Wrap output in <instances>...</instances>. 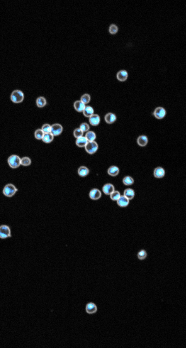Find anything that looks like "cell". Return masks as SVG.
I'll return each mask as SVG.
<instances>
[{"instance_id": "obj_30", "label": "cell", "mask_w": 186, "mask_h": 348, "mask_svg": "<svg viewBox=\"0 0 186 348\" xmlns=\"http://www.w3.org/2000/svg\"><path fill=\"white\" fill-rule=\"evenodd\" d=\"M121 196V193L118 191H114L111 195H110L111 199L113 201L118 200Z\"/></svg>"}, {"instance_id": "obj_20", "label": "cell", "mask_w": 186, "mask_h": 348, "mask_svg": "<svg viewBox=\"0 0 186 348\" xmlns=\"http://www.w3.org/2000/svg\"><path fill=\"white\" fill-rule=\"evenodd\" d=\"M82 112L85 116L89 118L93 115L94 113V110L93 107L90 106H86Z\"/></svg>"}, {"instance_id": "obj_4", "label": "cell", "mask_w": 186, "mask_h": 348, "mask_svg": "<svg viewBox=\"0 0 186 348\" xmlns=\"http://www.w3.org/2000/svg\"><path fill=\"white\" fill-rule=\"evenodd\" d=\"M11 237V230L10 227L6 225L0 226V238L5 239Z\"/></svg>"}, {"instance_id": "obj_11", "label": "cell", "mask_w": 186, "mask_h": 348, "mask_svg": "<svg viewBox=\"0 0 186 348\" xmlns=\"http://www.w3.org/2000/svg\"><path fill=\"white\" fill-rule=\"evenodd\" d=\"M89 121L90 124L92 126H98L100 122V117L98 114H93L89 117Z\"/></svg>"}, {"instance_id": "obj_18", "label": "cell", "mask_w": 186, "mask_h": 348, "mask_svg": "<svg viewBox=\"0 0 186 348\" xmlns=\"http://www.w3.org/2000/svg\"><path fill=\"white\" fill-rule=\"evenodd\" d=\"M120 172L119 168L116 166H112L108 168L107 173L109 175L115 177L118 175Z\"/></svg>"}, {"instance_id": "obj_3", "label": "cell", "mask_w": 186, "mask_h": 348, "mask_svg": "<svg viewBox=\"0 0 186 348\" xmlns=\"http://www.w3.org/2000/svg\"><path fill=\"white\" fill-rule=\"evenodd\" d=\"M21 158L18 155H12L9 157L8 163L10 166L13 168H16L21 164Z\"/></svg>"}, {"instance_id": "obj_17", "label": "cell", "mask_w": 186, "mask_h": 348, "mask_svg": "<svg viewBox=\"0 0 186 348\" xmlns=\"http://www.w3.org/2000/svg\"><path fill=\"white\" fill-rule=\"evenodd\" d=\"M86 106L85 104L80 100L76 101L74 104L75 109L78 112H82Z\"/></svg>"}, {"instance_id": "obj_5", "label": "cell", "mask_w": 186, "mask_h": 348, "mask_svg": "<svg viewBox=\"0 0 186 348\" xmlns=\"http://www.w3.org/2000/svg\"><path fill=\"white\" fill-rule=\"evenodd\" d=\"M84 148L87 153L90 155H93L97 151L99 146L97 143L93 141L88 142Z\"/></svg>"}, {"instance_id": "obj_35", "label": "cell", "mask_w": 186, "mask_h": 348, "mask_svg": "<svg viewBox=\"0 0 186 348\" xmlns=\"http://www.w3.org/2000/svg\"><path fill=\"white\" fill-rule=\"evenodd\" d=\"M118 27L115 24H112L110 26L109 29V31L110 33L112 34H115L117 33L118 31Z\"/></svg>"}, {"instance_id": "obj_9", "label": "cell", "mask_w": 186, "mask_h": 348, "mask_svg": "<svg viewBox=\"0 0 186 348\" xmlns=\"http://www.w3.org/2000/svg\"><path fill=\"white\" fill-rule=\"evenodd\" d=\"M86 312L89 315H93L97 311V307L95 303L90 302L88 303L86 307Z\"/></svg>"}, {"instance_id": "obj_7", "label": "cell", "mask_w": 186, "mask_h": 348, "mask_svg": "<svg viewBox=\"0 0 186 348\" xmlns=\"http://www.w3.org/2000/svg\"><path fill=\"white\" fill-rule=\"evenodd\" d=\"M63 127L61 124L56 123L51 125V133L54 136H59L62 133Z\"/></svg>"}, {"instance_id": "obj_1", "label": "cell", "mask_w": 186, "mask_h": 348, "mask_svg": "<svg viewBox=\"0 0 186 348\" xmlns=\"http://www.w3.org/2000/svg\"><path fill=\"white\" fill-rule=\"evenodd\" d=\"M10 99L14 103H20L24 99V93L20 90H14L11 93Z\"/></svg>"}, {"instance_id": "obj_21", "label": "cell", "mask_w": 186, "mask_h": 348, "mask_svg": "<svg viewBox=\"0 0 186 348\" xmlns=\"http://www.w3.org/2000/svg\"><path fill=\"white\" fill-rule=\"evenodd\" d=\"M78 173L79 175L82 177H86L89 173V170L87 167L82 166H80L78 170Z\"/></svg>"}, {"instance_id": "obj_12", "label": "cell", "mask_w": 186, "mask_h": 348, "mask_svg": "<svg viewBox=\"0 0 186 348\" xmlns=\"http://www.w3.org/2000/svg\"><path fill=\"white\" fill-rule=\"evenodd\" d=\"M117 201L118 206L121 207H126L128 206L130 203L129 200L127 199L124 195L120 196L119 199Z\"/></svg>"}, {"instance_id": "obj_22", "label": "cell", "mask_w": 186, "mask_h": 348, "mask_svg": "<svg viewBox=\"0 0 186 348\" xmlns=\"http://www.w3.org/2000/svg\"><path fill=\"white\" fill-rule=\"evenodd\" d=\"M124 195L127 199L132 200L135 196V192L134 190L131 189H127L124 191Z\"/></svg>"}, {"instance_id": "obj_23", "label": "cell", "mask_w": 186, "mask_h": 348, "mask_svg": "<svg viewBox=\"0 0 186 348\" xmlns=\"http://www.w3.org/2000/svg\"><path fill=\"white\" fill-rule=\"evenodd\" d=\"M36 104L37 106L39 108H42L45 107L47 104V100L46 98L42 96L39 97L36 100Z\"/></svg>"}, {"instance_id": "obj_25", "label": "cell", "mask_w": 186, "mask_h": 348, "mask_svg": "<svg viewBox=\"0 0 186 348\" xmlns=\"http://www.w3.org/2000/svg\"><path fill=\"white\" fill-rule=\"evenodd\" d=\"M85 136L88 142L93 141H95L96 138V134L93 131L87 132Z\"/></svg>"}, {"instance_id": "obj_29", "label": "cell", "mask_w": 186, "mask_h": 348, "mask_svg": "<svg viewBox=\"0 0 186 348\" xmlns=\"http://www.w3.org/2000/svg\"><path fill=\"white\" fill-rule=\"evenodd\" d=\"M44 135V133L42 131L41 129H38L35 132V137L38 140L42 139Z\"/></svg>"}, {"instance_id": "obj_19", "label": "cell", "mask_w": 186, "mask_h": 348, "mask_svg": "<svg viewBox=\"0 0 186 348\" xmlns=\"http://www.w3.org/2000/svg\"><path fill=\"white\" fill-rule=\"evenodd\" d=\"M88 141L86 139L85 136H82L77 139L76 141V144L77 146L79 148L85 147L88 143Z\"/></svg>"}, {"instance_id": "obj_27", "label": "cell", "mask_w": 186, "mask_h": 348, "mask_svg": "<svg viewBox=\"0 0 186 348\" xmlns=\"http://www.w3.org/2000/svg\"><path fill=\"white\" fill-rule=\"evenodd\" d=\"M90 95L88 93L84 94V95H82L81 98H80V101L85 105L88 104L90 102Z\"/></svg>"}, {"instance_id": "obj_32", "label": "cell", "mask_w": 186, "mask_h": 348, "mask_svg": "<svg viewBox=\"0 0 186 348\" xmlns=\"http://www.w3.org/2000/svg\"><path fill=\"white\" fill-rule=\"evenodd\" d=\"M83 133H84V132L79 128L75 129L74 132H73V134H74V137L77 139L83 136Z\"/></svg>"}, {"instance_id": "obj_14", "label": "cell", "mask_w": 186, "mask_h": 348, "mask_svg": "<svg viewBox=\"0 0 186 348\" xmlns=\"http://www.w3.org/2000/svg\"><path fill=\"white\" fill-rule=\"evenodd\" d=\"M102 189L105 195H110L115 191V187L111 183H107L104 185Z\"/></svg>"}, {"instance_id": "obj_6", "label": "cell", "mask_w": 186, "mask_h": 348, "mask_svg": "<svg viewBox=\"0 0 186 348\" xmlns=\"http://www.w3.org/2000/svg\"><path fill=\"white\" fill-rule=\"evenodd\" d=\"M166 111L165 109L163 107L159 106L155 109L153 113V115L157 119L161 120L166 116Z\"/></svg>"}, {"instance_id": "obj_2", "label": "cell", "mask_w": 186, "mask_h": 348, "mask_svg": "<svg viewBox=\"0 0 186 348\" xmlns=\"http://www.w3.org/2000/svg\"><path fill=\"white\" fill-rule=\"evenodd\" d=\"M17 190H18L14 184L9 183L5 186L3 192L6 196L11 197L15 194Z\"/></svg>"}, {"instance_id": "obj_8", "label": "cell", "mask_w": 186, "mask_h": 348, "mask_svg": "<svg viewBox=\"0 0 186 348\" xmlns=\"http://www.w3.org/2000/svg\"><path fill=\"white\" fill-rule=\"evenodd\" d=\"M89 195L91 199L97 200L101 197L102 192L98 189H93L90 191Z\"/></svg>"}, {"instance_id": "obj_31", "label": "cell", "mask_w": 186, "mask_h": 348, "mask_svg": "<svg viewBox=\"0 0 186 348\" xmlns=\"http://www.w3.org/2000/svg\"><path fill=\"white\" fill-rule=\"evenodd\" d=\"M137 255L139 259L142 260L146 259L147 257V252L144 249H142L138 252Z\"/></svg>"}, {"instance_id": "obj_13", "label": "cell", "mask_w": 186, "mask_h": 348, "mask_svg": "<svg viewBox=\"0 0 186 348\" xmlns=\"http://www.w3.org/2000/svg\"><path fill=\"white\" fill-rule=\"evenodd\" d=\"M117 119L116 116L115 114L112 113H108L105 115L104 120L108 124H112L116 121Z\"/></svg>"}, {"instance_id": "obj_26", "label": "cell", "mask_w": 186, "mask_h": 348, "mask_svg": "<svg viewBox=\"0 0 186 348\" xmlns=\"http://www.w3.org/2000/svg\"><path fill=\"white\" fill-rule=\"evenodd\" d=\"M123 183L126 186H130L134 184V179L129 176H126L123 180Z\"/></svg>"}, {"instance_id": "obj_10", "label": "cell", "mask_w": 186, "mask_h": 348, "mask_svg": "<svg viewBox=\"0 0 186 348\" xmlns=\"http://www.w3.org/2000/svg\"><path fill=\"white\" fill-rule=\"evenodd\" d=\"M165 172L164 169L161 167H158L155 168L153 172V175L157 178H162L164 177Z\"/></svg>"}, {"instance_id": "obj_33", "label": "cell", "mask_w": 186, "mask_h": 348, "mask_svg": "<svg viewBox=\"0 0 186 348\" xmlns=\"http://www.w3.org/2000/svg\"><path fill=\"white\" fill-rule=\"evenodd\" d=\"M41 129L44 134L50 133L51 125L48 124H45L42 126Z\"/></svg>"}, {"instance_id": "obj_24", "label": "cell", "mask_w": 186, "mask_h": 348, "mask_svg": "<svg viewBox=\"0 0 186 348\" xmlns=\"http://www.w3.org/2000/svg\"><path fill=\"white\" fill-rule=\"evenodd\" d=\"M54 136L52 134L50 133L44 134L42 140L45 143H50L53 141Z\"/></svg>"}, {"instance_id": "obj_15", "label": "cell", "mask_w": 186, "mask_h": 348, "mask_svg": "<svg viewBox=\"0 0 186 348\" xmlns=\"http://www.w3.org/2000/svg\"><path fill=\"white\" fill-rule=\"evenodd\" d=\"M148 139L147 136L145 135H141L137 138V142L139 146L141 147H145L147 145Z\"/></svg>"}, {"instance_id": "obj_34", "label": "cell", "mask_w": 186, "mask_h": 348, "mask_svg": "<svg viewBox=\"0 0 186 348\" xmlns=\"http://www.w3.org/2000/svg\"><path fill=\"white\" fill-rule=\"evenodd\" d=\"M79 128L84 133L88 131L90 129V127L88 124L84 122L80 124Z\"/></svg>"}, {"instance_id": "obj_16", "label": "cell", "mask_w": 186, "mask_h": 348, "mask_svg": "<svg viewBox=\"0 0 186 348\" xmlns=\"http://www.w3.org/2000/svg\"><path fill=\"white\" fill-rule=\"evenodd\" d=\"M128 77V73L126 70H121L118 72L117 74V78L121 81H124L127 80Z\"/></svg>"}, {"instance_id": "obj_28", "label": "cell", "mask_w": 186, "mask_h": 348, "mask_svg": "<svg viewBox=\"0 0 186 348\" xmlns=\"http://www.w3.org/2000/svg\"><path fill=\"white\" fill-rule=\"evenodd\" d=\"M21 164L23 166H27L30 165L31 164V159L28 157H25L21 159L20 161Z\"/></svg>"}]
</instances>
